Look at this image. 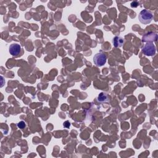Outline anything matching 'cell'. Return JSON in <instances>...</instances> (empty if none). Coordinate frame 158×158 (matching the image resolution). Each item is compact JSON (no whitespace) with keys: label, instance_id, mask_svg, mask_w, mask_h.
I'll return each mask as SVG.
<instances>
[{"label":"cell","instance_id":"obj_3","mask_svg":"<svg viewBox=\"0 0 158 158\" xmlns=\"http://www.w3.org/2000/svg\"><path fill=\"white\" fill-rule=\"evenodd\" d=\"M156 47L153 43H148L142 48V52L148 56H152L156 54Z\"/></svg>","mask_w":158,"mask_h":158},{"label":"cell","instance_id":"obj_4","mask_svg":"<svg viewBox=\"0 0 158 158\" xmlns=\"http://www.w3.org/2000/svg\"><path fill=\"white\" fill-rule=\"evenodd\" d=\"M157 38V35L154 32H148L143 36L142 41L143 42L152 43L153 41H156Z\"/></svg>","mask_w":158,"mask_h":158},{"label":"cell","instance_id":"obj_2","mask_svg":"<svg viewBox=\"0 0 158 158\" xmlns=\"http://www.w3.org/2000/svg\"><path fill=\"white\" fill-rule=\"evenodd\" d=\"M107 60V56L103 53H98L96 54L93 57V62L98 67H101L104 65Z\"/></svg>","mask_w":158,"mask_h":158},{"label":"cell","instance_id":"obj_1","mask_svg":"<svg viewBox=\"0 0 158 158\" xmlns=\"http://www.w3.org/2000/svg\"><path fill=\"white\" fill-rule=\"evenodd\" d=\"M138 18L141 23L143 24H148L153 19V14L150 11L143 10L140 12Z\"/></svg>","mask_w":158,"mask_h":158},{"label":"cell","instance_id":"obj_6","mask_svg":"<svg viewBox=\"0 0 158 158\" xmlns=\"http://www.w3.org/2000/svg\"><path fill=\"white\" fill-rule=\"evenodd\" d=\"M112 43L113 45L116 48L121 47L123 45L124 40L122 37H115L112 40Z\"/></svg>","mask_w":158,"mask_h":158},{"label":"cell","instance_id":"obj_5","mask_svg":"<svg viewBox=\"0 0 158 158\" xmlns=\"http://www.w3.org/2000/svg\"><path fill=\"white\" fill-rule=\"evenodd\" d=\"M21 51V47L18 43H13L10 45L9 51L12 56H18Z\"/></svg>","mask_w":158,"mask_h":158},{"label":"cell","instance_id":"obj_10","mask_svg":"<svg viewBox=\"0 0 158 158\" xmlns=\"http://www.w3.org/2000/svg\"><path fill=\"white\" fill-rule=\"evenodd\" d=\"M138 5V2H136V1H134L132 2V4H131V7H137Z\"/></svg>","mask_w":158,"mask_h":158},{"label":"cell","instance_id":"obj_8","mask_svg":"<svg viewBox=\"0 0 158 158\" xmlns=\"http://www.w3.org/2000/svg\"><path fill=\"white\" fill-rule=\"evenodd\" d=\"M18 127L21 129H24L25 127H26V123H25L24 121H21L18 123Z\"/></svg>","mask_w":158,"mask_h":158},{"label":"cell","instance_id":"obj_7","mask_svg":"<svg viewBox=\"0 0 158 158\" xmlns=\"http://www.w3.org/2000/svg\"><path fill=\"white\" fill-rule=\"evenodd\" d=\"M98 101L99 102H106L108 101V96L105 93H101L98 96Z\"/></svg>","mask_w":158,"mask_h":158},{"label":"cell","instance_id":"obj_9","mask_svg":"<svg viewBox=\"0 0 158 158\" xmlns=\"http://www.w3.org/2000/svg\"><path fill=\"white\" fill-rule=\"evenodd\" d=\"M63 126H64V127H66V128H69V127H70V126H71V124H70V123H69V121H66V122H65L64 123Z\"/></svg>","mask_w":158,"mask_h":158}]
</instances>
